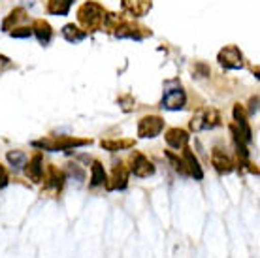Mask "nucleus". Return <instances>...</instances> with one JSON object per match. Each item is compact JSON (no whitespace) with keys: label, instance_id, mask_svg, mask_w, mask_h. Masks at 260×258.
Returning <instances> with one entry per match:
<instances>
[{"label":"nucleus","instance_id":"obj_1","mask_svg":"<svg viewBox=\"0 0 260 258\" xmlns=\"http://www.w3.org/2000/svg\"><path fill=\"white\" fill-rule=\"evenodd\" d=\"M106 12L104 8L96 4V2H85L83 6L78 10V21L83 25L85 33L87 30H98L104 25Z\"/></svg>","mask_w":260,"mask_h":258},{"label":"nucleus","instance_id":"obj_2","mask_svg":"<svg viewBox=\"0 0 260 258\" xmlns=\"http://www.w3.org/2000/svg\"><path fill=\"white\" fill-rule=\"evenodd\" d=\"M89 143H91V140H81V138H74V136H59V138H46V140L32 142V145L55 153V151H70L76 147H83Z\"/></svg>","mask_w":260,"mask_h":258},{"label":"nucleus","instance_id":"obj_3","mask_svg":"<svg viewBox=\"0 0 260 258\" xmlns=\"http://www.w3.org/2000/svg\"><path fill=\"white\" fill-rule=\"evenodd\" d=\"M221 124V115L215 108H204V110H198L192 121H190V130L194 132H202V130H209L215 128Z\"/></svg>","mask_w":260,"mask_h":258},{"label":"nucleus","instance_id":"obj_4","mask_svg":"<svg viewBox=\"0 0 260 258\" xmlns=\"http://www.w3.org/2000/svg\"><path fill=\"white\" fill-rule=\"evenodd\" d=\"M162 128H164L162 117L158 115L142 117L140 123H138V136L143 138V140H151V138H156V136L160 134Z\"/></svg>","mask_w":260,"mask_h":258},{"label":"nucleus","instance_id":"obj_5","mask_svg":"<svg viewBox=\"0 0 260 258\" xmlns=\"http://www.w3.org/2000/svg\"><path fill=\"white\" fill-rule=\"evenodd\" d=\"M219 64L226 70H241L243 68V55L236 45H226L219 51Z\"/></svg>","mask_w":260,"mask_h":258},{"label":"nucleus","instance_id":"obj_6","mask_svg":"<svg viewBox=\"0 0 260 258\" xmlns=\"http://www.w3.org/2000/svg\"><path fill=\"white\" fill-rule=\"evenodd\" d=\"M128 172H132L136 177H149V175L155 174V166H153V162L145 155H142V153H132Z\"/></svg>","mask_w":260,"mask_h":258},{"label":"nucleus","instance_id":"obj_7","mask_svg":"<svg viewBox=\"0 0 260 258\" xmlns=\"http://www.w3.org/2000/svg\"><path fill=\"white\" fill-rule=\"evenodd\" d=\"M162 108L164 110H170V111H179L185 108V104H187V94H185V90L181 87H176V89H168L164 92L162 96Z\"/></svg>","mask_w":260,"mask_h":258},{"label":"nucleus","instance_id":"obj_8","mask_svg":"<svg viewBox=\"0 0 260 258\" xmlns=\"http://www.w3.org/2000/svg\"><path fill=\"white\" fill-rule=\"evenodd\" d=\"M128 185V168L124 164H115L111 172L110 179H106V188L108 190H123Z\"/></svg>","mask_w":260,"mask_h":258},{"label":"nucleus","instance_id":"obj_9","mask_svg":"<svg viewBox=\"0 0 260 258\" xmlns=\"http://www.w3.org/2000/svg\"><path fill=\"white\" fill-rule=\"evenodd\" d=\"M149 30L143 26L132 25V23H121L115 28V36L117 38H130V40H143L145 36H149Z\"/></svg>","mask_w":260,"mask_h":258},{"label":"nucleus","instance_id":"obj_10","mask_svg":"<svg viewBox=\"0 0 260 258\" xmlns=\"http://www.w3.org/2000/svg\"><path fill=\"white\" fill-rule=\"evenodd\" d=\"M211 164H213V168L217 170L219 174H230V172L234 170L232 158H230L221 147H215L213 151H211Z\"/></svg>","mask_w":260,"mask_h":258},{"label":"nucleus","instance_id":"obj_11","mask_svg":"<svg viewBox=\"0 0 260 258\" xmlns=\"http://www.w3.org/2000/svg\"><path fill=\"white\" fill-rule=\"evenodd\" d=\"M232 115H234V121H236V124H238L236 128L241 132V136L245 138V142L251 143L253 142V132H251V126H249V123H247V113L243 110V106L236 104L234 110H232Z\"/></svg>","mask_w":260,"mask_h":258},{"label":"nucleus","instance_id":"obj_12","mask_svg":"<svg viewBox=\"0 0 260 258\" xmlns=\"http://www.w3.org/2000/svg\"><path fill=\"white\" fill-rule=\"evenodd\" d=\"M121 6L132 17H142L151 10V0H121Z\"/></svg>","mask_w":260,"mask_h":258},{"label":"nucleus","instance_id":"obj_13","mask_svg":"<svg viewBox=\"0 0 260 258\" xmlns=\"http://www.w3.org/2000/svg\"><path fill=\"white\" fill-rule=\"evenodd\" d=\"M25 175L32 181V183H40V181H42V177H44V158H42L40 153H36V155L28 160V164H26V168H25Z\"/></svg>","mask_w":260,"mask_h":258},{"label":"nucleus","instance_id":"obj_14","mask_svg":"<svg viewBox=\"0 0 260 258\" xmlns=\"http://www.w3.org/2000/svg\"><path fill=\"white\" fill-rule=\"evenodd\" d=\"M42 179L46 181V187L47 188H53V190H60L62 188V185H64V174L60 172L57 166H47L46 170V175L42 177Z\"/></svg>","mask_w":260,"mask_h":258},{"label":"nucleus","instance_id":"obj_15","mask_svg":"<svg viewBox=\"0 0 260 258\" xmlns=\"http://www.w3.org/2000/svg\"><path fill=\"white\" fill-rule=\"evenodd\" d=\"M166 143L172 149H183L189 143V132L183 128H170L166 132Z\"/></svg>","mask_w":260,"mask_h":258},{"label":"nucleus","instance_id":"obj_16","mask_svg":"<svg viewBox=\"0 0 260 258\" xmlns=\"http://www.w3.org/2000/svg\"><path fill=\"white\" fill-rule=\"evenodd\" d=\"M183 149H185V151H183V162H185V166H187L189 175H192L194 179H202V177H204V170H202L198 158H196L194 153H192L189 147H183Z\"/></svg>","mask_w":260,"mask_h":258},{"label":"nucleus","instance_id":"obj_17","mask_svg":"<svg viewBox=\"0 0 260 258\" xmlns=\"http://www.w3.org/2000/svg\"><path fill=\"white\" fill-rule=\"evenodd\" d=\"M32 34L38 38L40 44L47 45L53 38V28H51V25H49L47 21L36 19V21H34V26H32Z\"/></svg>","mask_w":260,"mask_h":258},{"label":"nucleus","instance_id":"obj_18","mask_svg":"<svg viewBox=\"0 0 260 258\" xmlns=\"http://www.w3.org/2000/svg\"><path fill=\"white\" fill-rule=\"evenodd\" d=\"M62 36H64L66 42H70V44H78V42H83L87 38V33L78 28V26L70 23V25H64L62 26Z\"/></svg>","mask_w":260,"mask_h":258},{"label":"nucleus","instance_id":"obj_19","mask_svg":"<svg viewBox=\"0 0 260 258\" xmlns=\"http://www.w3.org/2000/svg\"><path fill=\"white\" fill-rule=\"evenodd\" d=\"M106 179H108V175H106L102 162L94 160L91 166V187H102V185H106Z\"/></svg>","mask_w":260,"mask_h":258},{"label":"nucleus","instance_id":"obj_20","mask_svg":"<svg viewBox=\"0 0 260 258\" xmlns=\"http://www.w3.org/2000/svg\"><path fill=\"white\" fill-rule=\"evenodd\" d=\"M100 147L110 151V153H117V151H123V149L134 147V140H102Z\"/></svg>","mask_w":260,"mask_h":258},{"label":"nucleus","instance_id":"obj_21","mask_svg":"<svg viewBox=\"0 0 260 258\" xmlns=\"http://www.w3.org/2000/svg\"><path fill=\"white\" fill-rule=\"evenodd\" d=\"M74 0H49L47 2V13L51 15H66L70 12Z\"/></svg>","mask_w":260,"mask_h":258},{"label":"nucleus","instance_id":"obj_22","mask_svg":"<svg viewBox=\"0 0 260 258\" xmlns=\"http://www.w3.org/2000/svg\"><path fill=\"white\" fill-rule=\"evenodd\" d=\"M25 19H26L25 10H23V8H17V10H13L6 19H4V23H2V30L10 33V30H12V25H17V23H21V21H25Z\"/></svg>","mask_w":260,"mask_h":258},{"label":"nucleus","instance_id":"obj_23","mask_svg":"<svg viewBox=\"0 0 260 258\" xmlns=\"http://www.w3.org/2000/svg\"><path fill=\"white\" fill-rule=\"evenodd\" d=\"M6 158H8V162H10V166H12L13 170H21L26 162V155L23 153V151H19V149H15V151H8Z\"/></svg>","mask_w":260,"mask_h":258},{"label":"nucleus","instance_id":"obj_24","mask_svg":"<svg viewBox=\"0 0 260 258\" xmlns=\"http://www.w3.org/2000/svg\"><path fill=\"white\" fill-rule=\"evenodd\" d=\"M166 156H168L170 160H172V164H174V168H176V172H179L181 175H189V172H187V166H185V162H183V158H177L174 153H166Z\"/></svg>","mask_w":260,"mask_h":258},{"label":"nucleus","instance_id":"obj_25","mask_svg":"<svg viewBox=\"0 0 260 258\" xmlns=\"http://www.w3.org/2000/svg\"><path fill=\"white\" fill-rule=\"evenodd\" d=\"M13 38H30L32 36V28H28V26H17V28H12L10 30Z\"/></svg>","mask_w":260,"mask_h":258},{"label":"nucleus","instance_id":"obj_26","mask_svg":"<svg viewBox=\"0 0 260 258\" xmlns=\"http://www.w3.org/2000/svg\"><path fill=\"white\" fill-rule=\"evenodd\" d=\"M117 102H119V106H121L124 111H132V110H134V100H132V96H128V94H126V96H121Z\"/></svg>","mask_w":260,"mask_h":258},{"label":"nucleus","instance_id":"obj_27","mask_svg":"<svg viewBox=\"0 0 260 258\" xmlns=\"http://www.w3.org/2000/svg\"><path fill=\"white\" fill-rule=\"evenodd\" d=\"M8 183H10V174H8L6 166H2V164H0V190H2V188H6Z\"/></svg>","mask_w":260,"mask_h":258},{"label":"nucleus","instance_id":"obj_28","mask_svg":"<svg viewBox=\"0 0 260 258\" xmlns=\"http://www.w3.org/2000/svg\"><path fill=\"white\" fill-rule=\"evenodd\" d=\"M249 115H256V111H258V96L251 98V102H249Z\"/></svg>","mask_w":260,"mask_h":258},{"label":"nucleus","instance_id":"obj_29","mask_svg":"<svg viewBox=\"0 0 260 258\" xmlns=\"http://www.w3.org/2000/svg\"><path fill=\"white\" fill-rule=\"evenodd\" d=\"M8 68H12V62H10V58L4 57V55H0V74L4 70H8Z\"/></svg>","mask_w":260,"mask_h":258}]
</instances>
